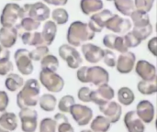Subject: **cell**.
<instances>
[{
    "label": "cell",
    "instance_id": "obj_8",
    "mask_svg": "<svg viewBox=\"0 0 157 132\" xmlns=\"http://www.w3.org/2000/svg\"><path fill=\"white\" fill-rule=\"evenodd\" d=\"M23 132H35L38 127V113L30 107L22 108L18 113Z\"/></svg>",
    "mask_w": 157,
    "mask_h": 132
},
{
    "label": "cell",
    "instance_id": "obj_55",
    "mask_svg": "<svg viewBox=\"0 0 157 132\" xmlns=\"http://www.w3.org/2000/svg\"><path fill=\"white\" fill-rule=\"evenodd\" d=\"M107 1H112V0H107Z\"/></svg>",
    "mask_w": 157,
    "mask_h": 132
},
{
    "label": "cell",
    "instance_id": "obj_36",
    "mask_svg": "<svg viewBox=\"0 0 157 132\" xmlns=\"http://www.w3.org/2000/svg\"><path fill=\"white\" fill-rule=\"evenodd\" d=\"M132 31L141 41H143V40H146L153 33V26H152V24H149L148 26L142 27V28L133 27V29Z\"/></svg>",
    "mask_w": 157,
    "mask_h": 132
},
{
    "label": "cell",
    "instance_id": "obj_16",
    "mask_svg": "<svg viewBox=\"0 0 157 132\" xmlns=\"http://www.w3.org/2000/svg\"><path fill=\"white\" fill-rule=\"evenodd\" d=\"M136 73L137 74L145 81L156 80V68L154 64L150 63L147 61L141 60L136 64Z\"/></svg>",
    "mask_w": 157,
    "mask_h": 132
},
{
    "label": "cell",
    "instance_id": "obj_44",
    "mask_svg": "<svg viewBox=\"0 0 157 132\" xmlns=\"http://www.w3.org/2000/svg\"><path fill=\"white\" fill-rule=\"evenodd\" d=\"M13 63L10 61L7 62H0V75L5 76L9 74L13 71Z\"/></svg>",
    "mask_w": 157,
    "mask_h": 132
},
{
    "label": "cell",
    "instance_id": "obj_38",
    "mask_svg": "<svg viewBox=\"0 0 157 132\" xmlns=\"http://www.w3.org/2000/svg\"><path fill=\"white\" fill-rule=\"evenodd\" d=\"M57 123L51 118L43 119L40 123V132H56Z\"/></svg>",
    "mask_w": 157,
    "mask_h": 132
},
{
    "label": "cell",
    "instance_id": "obj_1",
    "mask_svg": "<svg viewBox=\"0 0 157 132\" xmlns=\"http://www.w3.org/2000/svg\"><path fill=\"white\" fill-rule=\"evenodd\" d=\"M40 92V86L39 81L34 78L27 80L17 96V107L20 109L36 107L39 103Z\"/></svg>",
    "mask_w": 157,
    "mask_h": 132
},
{
    "label": "cell",
    "instance_id": "obj_49",
    "mask_svg": "<svg viewBox=\"0 0 157 132\" xmlns=\"http://www.w3.org/2000/svg\"><path fill=\"white\" fill-rule=\"evenodd\" d=\"M58 132H75V130L72 125L68 121H66L58 124Z\"/></svg>",
    "mask_w": 157,
    "mask_h": 132
},
{
    "label": "cell",
    "instance_id": "obj_28",
    "mask_svg": "<svg viewBox=\"0 0 157 132\" xmlns=\"http://www.w3.org/2000/svg\"><path fill=\"white\" fill-rule=\"evenodd\" d=\"M91 130L94 132H107L110 128V121L103 116H98L92 121Z\"/></svg>",
    "mask_w": 157,
    "mask_h": 132
},
{
    "label": "cell",
    "instance_id": "obj_33",
    "mask_svg": "<svg viewBox=\"0 0 157 132\" xmlns=\"http://www.w3.org/2000/svg\"><path fill=\"white\" fill-rule=\"evenodd\" d=\"M137 88L139 92L143 95H152L157 92L156 80L153 81H141L139 82Z\"/></svg>",
    "mask_w": 157,
    "mask_h": 132
},
{
    "label": "cell",
    "instance_id": "obj_18",
    "mask_svg": "<svg viewBox=\"0 0 157 132\" xmlns=\"http://www.w3.org/2000/svg\"><path fill=\"white\" fill-rule=\"evenodd\" d=\"M136 113L145 123H151L155 117V107L148 100H142L138 103Z\"/></svg>",
    "mask_w": 157,
    "mask_h": 132
},
{
    "label": "cell",
    "instance_id": "obj_43",
    "mask_svg": "<svg viewBox=\"0 0 157 132\" xmlns=\"http://www.w3.org/2000/svg\"><path fill=\"white\" fill-rule=\"evenodd\" d=\"M128 47L126 45L124 37H121V36H117L116 40H115V43H114V50L118 51L121 53H124L128 51Z\"/></svg>",
    "mask_w": 157,
    "mask_h": 132
},
{
    "label": "cell",
    "instance_id": "obj_29",
    "mask_svg": "<svg viewBox=\"0 0 157 132\" xmlns=\"http://www.w3.org/2000/svg\"><path fill=\"white\" fill-rule=\"evenodd\" d=\"M131 17H132L134 27L136 28H142V27H145L151 24L150 17L147 15V13L142 12L140 10H134L132 13Z\"/></svg>",
    "mask_w": 157,
    "mask_h": 132
},
{
    "label": "cell",
    "instance_id": "obj_6",
    "mask_svg": "<svg viewBox=\"0 0 157 132\" xmlns=\"http://www.w3.org/2000/svg\"><path fill=\"white\" fill-rule=\"evenodd\" d=\"M60 57L66 62L67 65L71 69H77L82 64V57L78 51L72 45L63 44L58 50Z\"/></svg>",
    "mask_w": 157,
    "mask_h": 132
},
{
    "label": "cell",
    "instance_id": "obj_39",
    "mask_svg": "<svg viewBox=\"0 0 157 132\" xmlns=\"http://www.w3.org/2000/svg\"><path fill=\"white\" fill-rule=\"evenodd\" d=\"M155 0H135V6L137 10L148 13L152 10Z\"/></svg>",
    "mask_w": 157,
    "mask_h": 132
},
{
    "label": "cell",
    "instance_id": "obj_46",
    "mask_svg": "<svg viewBox=\"0 0 157 132\" xmlns=\"http://www.w3.org/2000/svg\"><path fill=\"white\" fill-rule=\"evenodd\" d=\"M116 35L113 34H107L104 36L103 38V44L108 47L109 49L114 50V43H115V40H116Z\"/></svg>",
    "mask_w": 157,
    "mask_h": 132
},
{
    "label": "cell",
    "instance_id": "obj_30",
    "mask_svg": "<svg viewBox=\"0 0 157 132\" xmlns=\"http://www.w3.org/2000/svg\"><path fill=\"white\" fill-rule=\"evenodd\" d=\"M40 67L42 70H48L56 72L59 68V61L56 56L52 54H47L40 61Z\"/></svg>",
    "mask_w": 157,
    "mask_h": 132
},
{
    "label": "cell",
    "instance_id": "obj_21",
    "mask_svg": "<svg viewBox=\"0 0 157 132\" xmlns=\"http://www.w3.org/2000/svg\"><path fill=\"white\" fill-rule=\"evenodd\" d=\"M20 38H21L23 44H25V45L34 46V47L45 45L41 32H39L37 30L31 31V32L25 31L22 34H20Z\"/></svg>",
    "mask_w": 157,
    "mask_h": 132
},
{
    "label": "cell",
    "instance_id": "obj_7",
    "mask_svg": "<svg viewBox=\"0 0 157 132\" xmlns=\"http://www.w3.org/2000/svg\"><path fill=\"white\" fill-rule=\"evenodd\" d=\"M16 66L23 75H29L33 73L34 67L29 51L27 49H17L14 54Z\"/></svg>",
    "mask_w": 157,
    "mask_h": 132
},
{
    "label": "cell",
    "instance_id": "obj_51",
    "mask_svg": "<svg viewBox=\"0 0 157 132\" xmlns=\"http://www.w3.org/2000/svg\"><path fill=\"white\" fill-rule=\"evenodd\" d=\"M44 3L52 5V6H65L68 2V0H43Z\"/></svg>",
    "mask_w": 157,
    "mask_h": 132
},
{
    "label": "cell",
    "instance_id": "obj_41",
    "mask_svg": "<svg viewBox=\"0 0 157 132\" xmlns=\"http://www.w3.org/2000/svg\"><path fill=\"white\" fill-rule=\"evenodd\" d=\"M104 62L109 66V67H114L117 64V60H116V55L113 51L110 50H105L104 51V57H103Z\"/></svg>",
    "mask_w": 157,
    "mask_h": 132
},
{
    "label": "cell",
    "instance_id": "obj_45",
    "mask_svg": "<svg viewBox=\"0 0 157 132\" xmlns=\"http://www.w3.org/2000/svg\"><path fill=\"white\" fill-rule=\"evenodd\" d=\"M9 103L8 95L5 91H0V112L6 111Z\"/></svg>",
    "mask_w": 157,
    "mask_h": 132
},
{
    "label": "cell",
    "instance_id": "obj_57",
    "mask_svg": "<svg viewBox=\"0 0 157 132\" xmlns=\"http://www.w3.org/2000/svg\"><path fill=\"white\" fill-rule=\"evenodd\" d=\"M16 1H19V0H16Z\"/></svg>",
    "mask_w": 157,
    "mask_h": 132
},
{
    "label": "cell",
    "instance_id": "obj_32",
    "mask_svg": "<svg viewBox=\"0 0 157 132\" xmlns=\"http://www.w3.org/2000/svg\"><path fill=\"white\" fill-rule=\"evenodd\" d=\"M40 27V21H38L29 17H25L21 20L20 24L17 26V28H20L23 29L24 31L31 32V31H36Z\"/></svg>",
    "mask_w": 157,
    "mask_h": 132
},
{
    "label": "cell",
    "instance_id": "obj_40",
    "mask_svg": "<svg viewBox=\"0 0 157 132\" xmlns=\"http://www.w3.org/2000/svg\"><path fill=\"white\" fill-rule=\"evenodd\" d=\"M124 40L126 42V45L128 48H135L137 46H139L141 44V40L133 34L132 31L128 32L127 34H125L124 36Z\"/></svg>",
    "mask_w": 157,
    "mask_h": 132
},
{
    "label": "cell",
    "instance_id": "obj_37",
    "mask_svg": "<svg viewBox=\"0 0 157 132\" xmlns=\"http://www.w3.org/2000/svg\"><path fill=\"white\" fill-rule=\"evenodd\" d=\"M49 51H49V48L47 45H40V46L36 47L31 51H29V54H30L32 61L39 62V61H41V59L44 56L49 54Z\"/></svg>",
    "mask_w": 157,
    "mask_h": 132
},
{
    "label": "cell",
    "instance_id": "obj_13",
    "mask_svg": "<svg viewBox=\"0 0 157 132\" xmlns=\"http://www.w3.org/2000/svg\"><path fill=\"white\" fill-rule=\"evenodd\" d=\"M106 28L115 33H125L132 28V22L129 19L123 18L119 15L114 14L106 24Z\"/></svg>",
    "mask_w": 157,
    "mask_h": 132
},
{
    "label": "cell",
    "instance_id": "obj_15",
    "mask_svg": "<svg viewBox=\"0 0 157 132\" xmlns=\"http://www.w3.org/2000/svg\"><path fill=\"white\" fill-rule=\"evenodd\" d=\"M81 51L85 59L90 63H97L100 62L104 57V50L92 43L82 45Z\"/></svg>",
    "mask_w": 157,
    "mask_h": 132
},
{
    "label": "cell",
    "instance_id": "obj_35",
    "mask_svg": "<svg viewBox=\"0 0 157 132\" xmlns=\"http://www.w3.org/2000/svg\"><path fill=\"white\" fill-rule=\"evenodd\" d=\"M75 101L74 96L67 95V96H63L60 99V101L58 103V108L63 113H70V109H71L72 106L75 105Z\"/></svg>",
    "mask_w": 157,
    "mask_h": 132
},
{
    "label": "cell",
    "instance_id": "obj_5",
    "mask_svg": "<svg viewBox=\"0 0 157 132\" xmlns=\"http://www.w3.org/2000/svg\"><path fill=\"white\" fill-rule=\"evenodd\" d=\"M23 8L26 17H29L38 21H47L51 16V10L44 2H36L31 4H25Z\"/></svg>",
    "mask_w": 157,
    "mask_h": 132
},
{
    "label": "cell",
    "instance_id": "obj_2",
    "mask_svg": "<svg viewBox=\"0 0 157 132\" xmlns=\"http://www.w3.org/2000/svg\"><path fill=\"white\" fill-rule=\"evenodd\" d=\"M95 33L89 27L88 23L82 21H74L68 28L66 39L70 45L74 47L81 46L84 42L91 40L95 37Z\"/></svg>",
    "mask_w": 157,
    "mask_h": 132
},
{
    "label": "cell",
    "instance_id": "obj_52",
    "mask_svg": "<svg viewBox=\"0 0 157 132\" xmlns=\"http://www.w3.org/2000/svg\"><path fill=\"white\" fill-rule=\"evenodd\" d=\"M54 120L56 121L57 125L60 124V123H63V122H66L68 121V119L62 113H58L54 116Z\"/></svg>",
    "mask_w": 157,
    "mask_h": 132
},
{
    "label": "cell",
    "instance_id": "obj_12",
    "mask_svg": "<svg viewBox=\"0 0 157 132\" xmlns=\"http://www.w3.org/2000/svg\"><path fill=\"white\" fill-rule=\"evenodd\" d=\"M114 14L110 10L104 9L98 13L94 14L93 16H91L89 22H88V25L94 32H101L102 29L106 27L107 21Z\"/></svg>",
    "mask_w": 157,
    "mask_h": 132
},
{
    "label": "cell",
    "instance_id": "obj_56",
    "mask_svg": "<svg viewBox=\"0 0 157 132\" xmlns=\"http://www.w3.org/2000/svg\"><path fill=\"white\" fill-rule=\"evenodd\" d=\"M1 113H2V112H0V116H1Z\"/></svg>",
    "mask_w": 157,
    "mask_h": 132
},
{
    "label": "cell",
    "instance_id": "obj_14",
    "mask_svg": "<svg viewBox=\"0 0 157 132\" xmlns=\"http://www.w3.org/2000/svg\"><path fill=\"white\" fill-rule=\"evenodd\" d=\"M135 61H136V56L133 52L127 51L121 53L117 60L116 66L118 72L122 74H130L134 68Z\"/></svg>",
    "mask_w": 157,
    "mask_h": 132
},
{
    "label": "cell",
    "instance_id": "obj_54",
    "mask_svg": "<svg viewBox=\"0 0 157 132\" xmlns=\"http://www.w3.org/2000/svg\"><path fill=\"white\" fill-rule=\"evenodd\" d=\"M81 132H91V130H82Z\"/></svg>",
    "mask_w": 157,
    "mask_h": 132
},
{
    "label": "cell",
    "instance_id": "obj_17",
    "mask_svg": "<svg viewBox=\"0 0 157 132\" xmlns=\"http://www.w3.org/2000/svg\"><path fill=\"white\" fill-rule=\"evenodd\" d=\"M99 110L110 121V123L118 122L122 112L121 107L114 101H109L103 106H99Z\"/></svg>",
    "mask_w": 157,
    "mask_h": 132
},
{
    "label": "cell",
    "instance_id": "obj_23",
    "mask_svg": "<svg viewBox=\"0 0 157 132\" xmlns=\"http://www.w3.org/2000/svg\"><path fill=\"white\" fill-rule=\"evenodd\" d=\"M0 127L8 130L14 131L17 128V118L12 112H2L0 116Z\"/></svg>",
    "mask_w": 157,
    "mask_h": 132
},
{
    "label": "cell",
    "instance_id": "obj_26",
    "mask_svg": "<svg viewBox=\"0 0 157 132\" xmlns=\"http://www.w3.org/2000/svg\"><path fill=\"white\" fill-rule=\"evenodd\" d=\"M56 104H57V99L52 94H44L41 96H40L39 99L40 107L46 112L53 111L56 107Z\"/></svg>",
    "mask_w": 157,
    "mask_h": 132
},
{
    "label": "cell",
    "instance_id": "obj_20",
    "mask_svg": "<svg viewBox=\"0 0 157 132\" xmlns=\"http://www.w3.org/2000/svg\"><path fill=\"white\" fill-rule=\"evenodd\" d=\"M17 36V28L2 27L0 28V44L6 49H10L16 44Z\"/></svg>",
    "mask_w": 157,
    "mask_h": 132
},
{
    "label": "cell",
    "instance_id": "obj_25",
    "mask_svg": "<svg viewBox=\"0 0 157 132\" xmlns=\"http://www.w3.org/2000/svg\"><path fill=\"white\" fill-rule=\"evenodd\" d=\"M80 7L85 15H90L103 8L102 0H81Z\"/></svg>",
    "mask_w": 157,
    "mask_h": 132
},
{
    "label": "cell",
    "instance_id": "obj_34",
    "mask_svg": "<svg viewBox=\"0 0 157 132\" xmlns=\"http://www.w3.org/2000/svg\"><path fill=\"white\" fill-rule=\"evenodd\" d=\"M52 20L57 25H63L68 22L69 14L67 10H65L64 8L59 7V8H55L52 12Z\"/></svg>",
    "mask_w": 157,
    "mask_h": 132
},
{
    "label": "cell",
    "instance_id": "obj_4",
    "mask_svg": "<svg viewBox=\"0 0 157 132\" xmlns=\"http://www.w3.org/2000/svg\"><path fill=\"white\" fill-rule=\"evenodd\" d=\"M39 78L40 84L51 93H59L63 89L64 81L55 72L41 69Z\"/></svg>",
    "mask_w": 157,
    "mask_h": 132
},
{
    "label": "cell",
    "instance_id": "obj_19",
    "mask_svg": "<svg viewBox=\"0 0 157 132\" xmlns=\"http://www.w3.org/2000/svg\"><path fill=\"white\" fill-rule=\"evenodd\" d=\"M124 123L128 132H144L145 126L135 111H129L124 117Z\"/></svg>",
    "mask_w": 157,
    "mask_h": 132
},
{
    "label": "cell",
    "instance_id": "obj_10",
    "mask_svg": "<svg viewBox=\"0 0 157 132\" xmlns=\"http://www.w3.org/2000/svg\"><path fill=\"white\" fill-rule=\"evenodd\" d=\"M114 90L108 84L100 85L97 90L91 93V101L96 105L103 106L114 98Z\"/></svg>",
    "mask_w": 157,
    "mask_h": 132
},
{
    "label": "cell",
    "instance_id": "obj_22",
    "mask_svg": "<svg viewBox=\"0 0 157 132\" xmlns=\"http://www.w3.org/2000/svg\"><path fill=\"white\" fill-rule=\"evenodd\" d=\"M56 33H57V24L52 20H47L44 23L41 31L45 45L47 46L52 45V43L53 42L56 37Z\"/></svg>",
    "mask_w": 157,
    "mask_h": 132
},
{
    "label": "cell",
    "instance_id": "obj_48",
    "mask_svg": "<svg viewBox=\"0 0 157 132\" xmlns=\"http://www.w3.org/2000/svg\"><path fill=\"white\" fill-rule=\"evenodd\" d=\"M10 51L8 49L3 47L0 44V62H7L10 61Z\"/></svg>",
    "mask_w": 157,
    "mask_h": 132
},
{
    "label": "cell",
    "instance_id": "obj_47",
    "mask_svg": "<svg viewBox=\"0 0 157 132\" xmlns=\"http://www.w3.org/2000/svg\"><path fill=\"white\" fill-rule=\"evenodd\" d=\"M87 66H83L77 70L76 77L81 83H87Z\"/></svg>",
    "mask_w": 157,
    "mask_h": 132
},
{
    "label": "cell",
    "instance_id": "obj_24",
    "mask_svg": "<svg viewBox=\"0 0 157 132\" xmlns=\"http://www.w3.org/2000/svg\"><path fill=\"white\" fill-rule=\"evenodd\" d=\"M24 79L17 74H7L6 80H5V86L6 89L10 92H16L18 89L22 88L24 85Z\"/></svg>",
    "mask_w": 157,
    "mask_h": 132
},
{
    "label": "cell",
    "instance_id": "obj_50",
    "mask_svg": "<svg viewBox=\"0 0 157 132\" xmlns=\"http://www.w3.org/2000/svg\"><path fill=\"white\" fill-rule=\"evenodd\" d=\"M148 50L153 53V55L157 56V38L154 37L148 42Z\"/></svg>",
    "mask_w": 157,
    "mask_h": 132
},
{
    "label": "cell",
    "instance_id": "obj_31",
    "mask_svg": "<svg viewBox=\"0 0 157 132\" xmlns=\"http://www.w3.org/2000/svg\"><path fill=\"white\" fill-rule=\"evenodd\" d=\"M118 99L121 102V104L124 106H130L132 105V103H133L135 96L131 88L124 86L118 91Z\"/></svg>",
    "mask_w": 157,
    "mask_h": 132
},
{
    "label": "cell",
    "instance_id": "obj_11",
    "mask_svg": "<svg viewBox=\"0 0 157 132\" xmlns=\"http://www.w3.org/2000/svg\"><path fill=\"white\" fill-rule=\"evenodd\" d=\"M109 80V73L101 66L88 67L87 70V83H92L94 85L100 86L108 84Z\"/></svg>",
    "mask_w": 157,
    "mask_h": 132
},
{
    "label": "cell",
    "instance_id": "obj_27",
    "mask_svg": "<svg viewBox=\"0 0 157 132\" xmlns=\"http://www.w3.org/2000/svg\"><path fill=\"white\" fill-rule=\"evenodd\" d=\"M115 7L119 12L124 16H131L135 10V4L133 0H113Z\"/></svg>",
    "mask_w": 157,
    "mask_h": 132
},
{
    "label": "cell",
    "instance_id": "obj_42",
    "mask_svg": "<svg viewBox=\"0 0 157 132\" xmlns=\"http://www.w3.org/2000/svg\"><path fill=\"white\" fill-rule=\"evenodd\" d=\"M92 90L89 87H81L77 93L78 99L82 102H91Z\"/></svg>",
    "mask_w": 157,
    "mask_h": 132
},
{
    "label": "cell",
    "instance_id": "obj_53",
    "mask_svg": "<svg viewBox=\"0 0 157 132\" xmlns=\"http://www.w3.org/2000/svg\"><path fill=\"white\" fill-rule=\"evenodd\" d=\"M0 132H9L8 130H5V129H3L2 127H0Z\"/></svg>",
    "mask_w": 157,
    "mask_h": 132
},
{
    "label": "cell",
    "instance_id": "obj_9",
    "mask_svg": "<svg viewBox=\"0 0 157 132\" xmlns=\"http://www.w3.org/2000/svg\"><path fill=\"white\" fill-rule=\"evenodd\" d=\"M70 114L72 115L74 120L79 126H86L87 125L93 117V111L90 107L75 104L72 106L70 109Z\"/></svg>",
    "mask_w": 157,
    "mask_h": 132
},
{
    "label": "cell",
    "instance_id": "obj_3",
    "mask_svg": "<svg viewBox=\"0 0 157 132\" xmlns=\"http://www.w3.org/2000/svg\"><path fill=\"white\" fill-rule=\"evenodd\" d=\"M25 17L26 13L23 6H20L17 3H7L2 10L0 23L2 27L17 28Z\"/></svg>",
    "mask_w": 157,
    "mask_h": 132
}]
</instances>
